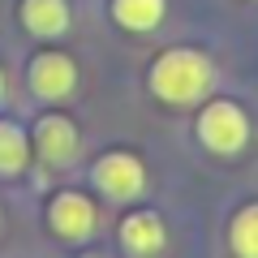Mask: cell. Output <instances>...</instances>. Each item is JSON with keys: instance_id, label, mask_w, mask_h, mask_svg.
Segmentation results:
<instances>
[{"instance_id": "obj_7", "label": "cell", "mask_w": 258, "mask_h": 258, "mask_svg": "<svg viewBox=\"0 0 258 258\" xmlns=\"http://www.w3.org/2000/svg\"><path fill=\"white\" fill-rule=\"evenodd\" d=\"M120 241H125L129 254H155V249H164V220H159L155 211H134L125 215V224H120Z\"/></svg>"}, {"instance_id": "obj_1", "label": "cell", "mask_w": 258, "mask_h": 258, "mask_svg": "<svg viewBox=\"0 0 258 258\" xmlns=\"http://www.w3.org/2000/svg\"><path fill=\"white\" fill-rule=\"evenodd\" d=\"M215 82V64L194 47H172L151 64V91L164 103H194Z\"/></svg>"}, {"instance_id": "obj_4", "label": "cell", "mask_w": 258, "mask_h": 258, "mask_svg": "<svg viewBox=\"0 0 258 258\" xmlns=\"http://www.w3.org/2000/svg\"><path fill=\"white\" fill-rule=\"evenodd\" d=\"M35 151H39V159L43 164H52V168H69L78 159V125L69 116H39V125H35Z\"/></svg>"}, {"instance_id": "obj_3", "label": "cell", "mask_w": 258, "mask_h": 258, "mask_svg": "<svg viewBox=\"0 0 258 258\" xmlns=\"http://www.w3.org/2000/svg\"><path fill=\"white\" fill-rule=\"evenodd\" d=\"M95 185L108 198H134L147 185V168L138 164V155H129V151H112V155H103L95 164Z\"/></svg>"}, {"instance_id": "obj_10", "label": "cell", "mask_w": 258, "mask_h": 258, "mask_svg": "<svg viewBox=\"0 0 258 258\" xmlns=\"http://www.w3.org/2000/svg\"><path fill=\"white\" fill-rule=\"evenodd\" d=\"M26 159H30L26 134H22L13 120H0V172H5V176L22 172V168H26Z\"/></svg>"}, {"instance_id": "obj_2", "label": "cell", "mask_w": 258, "mask_h": 258, "mask_svg": "<svg viewBox=\"0 0 258 258\" xmlns=\"http://www.w3.org/2000/svg\"><path fill=\"white\" fill-rule=\"evenodd\" d=\"M198 138H203V147L215 151V155H237V151L245 147V138H249V120H245V112H241L237 103L215 99V103H207L203 116H198Z\"/></svg>"}, {"instance_id": "obj_9", "label": "cell", "mask_w": 258, "mask_h": 258, "mask_svg": "<svg viewBox=\"0 0 258 258\" xmlns=\"http://www.w3.org/2000/svg\"><path fill=\"white\" fill-rule=\"evenodd\" d=\"M164 0H112V18L125 30H155L164 22Z\"/></svg>"}, {"instance_id": "obj_6", "label": "cell", "mask_w": 258, "mask_h": 258, "mask_svg": "<svg viewBox=\"0 0 258 258\" xmlns=\"http://www.w3.org/2000/svg\"><path fill=\"white\" fill-rule=\"evenodd\" d=\"M74 82H78V64L64 52L35 56V64H30V91L39 99H64V95L74 91Z\"/></svg>"}, {"instance_id": "obj_8", "label": "cell", "mask_w": 258, "mask_h": 258, "mask_svg": "<svg viewBox=\"0 0 258 258\" xmlns=\"http://www.w3.org/2000/svg\"><path fill=\"white\" fill-rule=\"evenodd\" d=\"M22 22H26L30 35H60L69 26V5L64 0H22Z\"/></svg>"}, {"instance_id": "obj_12", "label": "cell", "mask_w": 258, "mask_h": 258, "mask_svg": "<svg viewBox=\"0 0 258 258\" xmlns=\"http://www.w3.org/2000/svg\"><path fill=\"white\" fill-rule=\"evenodd\" d=\"M0 99H5V74H0Z\"/></svg>"}, {"instance_id": "obj_11", "label": "cell", "mask_w": 258, "mask_h": 258, "mask_svg": "<svg viewBox=\"0 0 258 258\" xmlns=\"http://www.w3.org/2000/svg\"><path fill=\"white\" fill-rule=\"evenodd\" d=\"M228 241H232V254L237 258H258V203L237 211V220L228 228Z\"/></svg>"}, {"instance_id": "obj_5", "label": "cell", "mask_w": 258, "mask_h": 258, "mask_svg": "<svg viewBox=\"0 0 258 258\" xmlns=\"http://www.w3.org/2000/svg\"><path fill=\"white\" fill-rule=\"evenodd\" d=\"M47 224H52L60 237L82 241V237L95 232V203L86 194H78V189H64V194H56L52 207H47Z\"/></svg>"}]
</instances>
